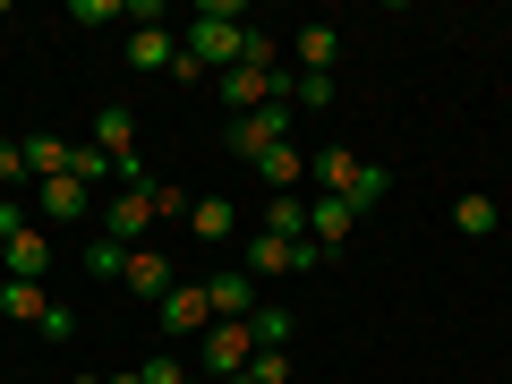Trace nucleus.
<instances>
[{
	"label": "nucleus",
	"mask_w": 512,
	"mask_h": 384,
	"mask_svg": "<svg viewBox=\"0 0 512 384\" xmlns=\"http://www.w3.org/2000/svg\"><path fill=\"white\" fill-rule=\"evenodd\" d=\"M171 282H180V274H171V256H163V248H128V265H120V291H137V299H163Z\"/></svg>",
	"instance_id": "obj_10"
},
{
	"label": "nucleus",
	"mask_w": 512,
	"mask_h": 384,
	"mask_svg": "<svg viewBox=\"0 0 512 384\" xmlns=\"http://www.w3.org/2000/svg\"><path fill=\"white\" fill-rule=\"evenodd\" d=\"M0 316H18V325H43V316H52V291H43V282H0Z\"/></svg>",
	"instance_id": "obj_17"
},
{
	"label": "nucleus",
	"mask_w": 512,
	"mask_h": 384,
	"mask_svg": "<svg viewBox=\"0 0 512 384\" xmlns=\"http://www.w3.org/2000/svg\"><path fill=\"white\" fill-rule=\"evenodd\" d=\"M239 69H274V35H265V26H248V43H239Z\"/></svg>",
	"instance_id": "obj_29"
},
{
	"label": "nucleus",
	"mask_w": 512,
	"mask_h": 384,
	"mask_svg": "<svg viewBox=\"0 0 512 384\" xmlns=\"http://www.w3.org/2000/svg\"><path fill=\"white\" fill-rule=\"evenodd\" d=\"M274 146H291V103H256V111L231 120V154L239 163H256V154H274Z\"/></svg>",
	"instance_id": "obj_5"
},
{
	"label": "nucleus",
	"mask_w": 512,
	"mask_h": 384,
	"mask_svg": "<svg viewBox=\"0 0 512 384\" xmlns=\"http://www.w3.org/2000/svg\"><path fill=\"white\" fill-rule=\"evenodd\" d=\"M248 376H256V384H291V350H256Z\"/></svg>",
	"instance_id": "obj_27"
},
{
	"label": "nucleus",
	"mask_w": 512,
	"mask_h": 384,
	"mask_svg": "<svg viewBox=\"0 0 512 384\" xmlns=\"http://www.w3.org/2000/svg\"><path fill=\"white\" fill-rule=\"evenodd\" d=\"M350 231H359V214H350V197H308V239H316V248H342V239Z\"/></svg>",
	"instance_id": "obj_11"
},
{
	"label": "nucleus",
	"mask_w": 512,
	"mask_h": 384,
	"mask_svg": "<svg viewBox=\"0 0 512 384\" xmlns=\"http://www.w3.org/2000/svg\"><path fill=\"white\" fill-rule=\"evenodd\" d=\"M205 299H214V325H248V316L265 308V299H256V282L239 274V265H231V274H214V282H205Z\"/></svg>",
	"instance_id": "obj_9"
},
{
	"label": "nucleus",
	"mask_w": 512,
	"mask_h": 384,
	"mask_svg": "<svg viewBox=\"0 0 512 384\" xmlns=\"http://www.w3.org/2000/svg\"><path fill=\"white\" fill-rule=\"evenodd\" d=\"M26 171H35V180L69 171V137H26Z\"/></svg>",
	"instance_id": "obj_21"
},
{
	"label": "nucleus",
	"mask_w": 512,
	"mask_h": 384,
	"mask_svg": "<svg viewBox=\"0 0 512 384\" xmlns=\"http://www.w3.org/2000/svg\"><path fill=\"white\" fill-rule=\"evenodd\" d=\"M128 69H180V35H171V26L163 18H154V26H137V35H128Z\"/></svg>",
	"instance_id": "obj_12"
},
{
	"label": "nucleus",
	"mask_w": 512,
	"mask_h": 384,
	"mask_svg": "<svg viewBox=\"0 0 512 384\" xmlns=\"http://www.w3.org/2000/svg\"><path fill=\"white\" fill-rule=\"evenodd\" d=\"M137 384H197V376H188V359H180V350H154V359L137 367Z\"/></svg>",
	"instance_id": "obj_24"
},
{
	"label": "nucleus",
	"mask_w": 512,
	"mask_h": 384,
	"mask_svg": "<svg viewBox=\"0 0 512 384\" xmlns=\"http://www.w3.org/2000/svg\"><path fill=\"white\" fill-rule=\"evenodd\" d=\"M256 231H282V239H308V197H291V188H282V197L265 205V222H256Z\"/></svg>",
	"instance_id": "obj_19"
},
{
	"label": "nucleus",
	"mask_w": 512,
	"mask_h": 384,
	"mask_svg": "<svg viewBox=\"0 0 512 384\" xmlns=\"http://www.w3.org/2000/svg\"><path fill=\"white\" fill-rule=\"evenodd\" d=\"M103 384H137V367H120V376H103Z\"/></svg>",
	"instance_id": "obj_32"
},
{
	"label": "nucleus",
	"mask_w": 512,
	"mask_h": 384,
	"mask_svg": "<svg viewBox=\"0 0 512 384\" xmlns=\"http://www.w3.org/2000/svg\"><path fill=\"white\" fill-rule=\"evenodd\" d=\"M69 180H77V188H94V180H120V163H111V154L86 137V146H69Z\"/></svg>",
	"instance_id": "obj_20"
},
{
	"label": "nucleus",
	"mask_w": 512,
	"mask_h": 384,
	"mask_svg": "<svg viewBox=\"0 0 512 384\" xmlns=\"http://www.w3.org/2000/svg\"><path fill=\"white\" fill-rule=\"evenodd\" d=\"M188 239H214V248L239 239V205L231 197H197V205H188Z\"/></svg>",
	"instance_id": "obj_14"
},
{
	"label": "nucleus",
	"mask_w": 512,
	"mask_h": 384,
	"mask_svg": "<svg viewBox=\"0 0 512 384\" xmlns=\"http://www.w3.org/2000/svg\"><path fill=\"white\" fill-rule=\"evenodd\" d=\"M291 60H299V77H333V60H342V26H299Z\"/></svg>",
	"instance_id": "obj_13"
},
{
	"label": "nucleus",
	"mask_w": 512,
	"mask_h": 384,
	"mask_svg": "<svg viewBox=\"0 0 512 384\" xmlns=\"http://www.w3.org/2000/svg\"><path fill=\"white\" fill-rule=\"evenodd\" d=\"M43 274H52V239H43L35 222L0 239V282H43Z\"/></svg>",
	"instance_id": "obj_7"
},
{
	"label": "nucleus",
	"mask_w": 512,
	"mask_h": 384,
	"mask_svg": "<svg viewBox=\"0 0 512 384\" xmlns=\"http://www.w3.org/2000/svg\"><path fill=\"white\" fill-rule=\"evenodd\" d=\"M239 43H248V9L239 0H205V9H188L180 60H197L205 77H222V69H239Z\"/></svg>",
	"instance_id": "obj_1"
},
{
	"label": "nucleus",
	"mask_w": 512,
	"mask_h": 384,
	"mask_svg": "<svg viewBox=\"0 0 512 384\" xmlns=\"http://www.w3.org/2000/svg\"><path fill=\"white\" fill-rule=\"evenodd\" d=\"M248 359H256V325H205V333H197V367H205L214 384L248 376Z\"/></svg>",
	"instance_id": "obj_3"
},
{
	"label": "nucleus",
	"mask_w": 512,
	"mask_h": 384,
	"mask_svg": "<svg viewBox=\"0 0 512 384\" xmlns=\"http://www.w3.org/2000/svg\"><path fill=\"white\" fill-rule=\"evenodd\" d=\"M495 222H504V214H495L487 188H461V197H453V231H461V239H487Z\"/></svg>",
	"instance_id": "obj_16"
},
{
	"label": "nucleus",
	"mask_w": 512,
	"mask_h": 384,
	"mask_svg": "<svg viewBox=\"0 0 512 384\" xmlns=\"http://www.w3.org/2000/svg\"><path fill=\"white\" fill-rule=\"evenodd\" d=\"M94 146H103V154H111V163H128V154H137V120H128V111H120V103H111V111H103V120H94Z\"/></svg>",
	"instance_id": "obj_18"
},
{
	"label": "nucleus",
	"mask_w": 512,
	"mask_h": 384,
	"mask_svg": "<svg viewBox=\"0 0 512 384\" xmlns=\"http://www.w3.org/2000/svg\"><path fill=\"white\" fill-rule=\"evenodd\" d=\"M26 180V137H0V188Z\"/></svg>",
	"instance_id": "obj_30"
},
{
	"label": "nucleus",
	"mask_w": 512,
	"mask_h": 384,
	"mask_svg": "<svg viewBox=\"0 0 512 384\" xmlns=\"http://www.w3.org/2000/svg\"><path fill=\"white\" fill-rule=\"evenodd\" d=\"M316 239H282V231H248V256H239V274L248 282H274V274H308L316 265Z\"/></svg>",
	"instance_id": "obj_2"
},
{
	"label": "nucleus",
	"mask_w": 512,
	"mask_h": 384,
	"mask_svg": "<svg viewBox=\"0 0 512 384\" xmlns=\"http://www.w3.org/2000/svg\"><path fill=\"white\" fill-rule=\"evenodd\" d=\"M248 325H256V350H291V316L282 308H256Z\"/></svg>",
	"instance_id": "obj_25"
},
{
	"label": "nucleus",
	"mask_w": 512,
	"mask_h": 384,
	"mask_svg": "<svg viewBox=\"0 0 512 384\" xmlns=\"http://www.w3.org/2000/svg\"><path fill=\"white\" fill-rule=\"evenodd\" d=\"M231 384H256V376H231Z\"/></svg>",
	"instance_id": "obj_33"
},
{
	"label": "nucleus",
	"mask_w": 512,
	"mask_h": 384,
	"mask_svg": "<svg viewBox=\"0 0 512 384\" xmlns=\"http://www.w3.org/2000/svg\"><path fill=\"white\" fill-rule=\"evenodd\" d=\"M120 265H128L120 239H94V248H86V274H94V282H120Z\"/></svg>",
	"instance_id": "obj_26"
},
{
	"label": "nucleus",
	"mask_w": 512,
	"mask_h": 384,
	"mask_svg": "<svg viewBox=\"0 0 512 384\" xmlns=\"http://www.w3.org/2000/svg\"><path fill=\"white\" fill-rule=\"evenodd\" d=\"M9 231H26V205L18 197H0V239H9Z\"/></svg>",
	"instance_id": "obj_31"
},
{
	"label": "nucleus",
	"mask_w": 512,
	"mask_h": 384,
	"mask_svg": "<svg viewBox=\"0 0 512 384\" xmlns=\"http://www.w3.org/2000/svg\"><path fill=\"white\" fill-rule=\"evenodd\" d=\"M256 171H265V180H274V197H282V188L308 171V154H299V146H274V154H256Z\"/></svg>",
	"instance_id": "obj_22"
},
{
	"label": "nucleus",
	"mask_w": 512,
	"mask_h": 384,
	"mask_svg": "<svg viewBox=\"0 0 512 384\" xmlns=\"http://www.w3.org/2000/svg\"><path fill=\"white\" fill-rule=\"evenodd\" d=\"M308 171H316V197H350L359 154H350V146H325V154H308Z\"/></svg>",
	"instance_id": "obj_15"
},
{
	"label": "nucleus",
	"mask_w": 512,
	"mask_h": 384,
	"mask_svg": "<svg viewBox=\"0 0 512 384\" xmlns=\"http://www.w3.org/2000/svg\"><path fill=\"white\" fill-rule=\"evenodd\" d=\"M146 231H154V180H146V188H111V205H103V239L137 248Z\"/></svg>",
	"instance_id": "obj_6"
},
{
	"label": "nucleus",
	"mask_w": 512,
	"mask_h": 384,
	"mask_svg": "<svg viewBox=\"0 0 512 384\" xmlns=\"http://www.w3.org/2000/svg\"><path fill=\"white\" fill-rule=\"evenodd\" d=\"M384 188H393V171H384V163H359V180H350V214L384 205Z\"/></svg>",
	"instance_id": "obj_23"
},
{
	"label": "nucleus",
	"mask_w": 512,
	"mask_h": 384,
	"mask_svg": "<svg viewBox=\"0 0 512 384\" xmlns=\"http://www.w3.org/2000/svg\"><path fill=\"white\" fill-rule=\"evenodd\" d=\"M291 103L299 111H325L333 103V77H291Z\"/></svg>",
	"instance_id": "obj_28"
},
{
	"label": "nucleus",
	"mask_w": 512,
	"mask_h": 384,
	"mask_svg": "<svg viewBox=\"0 0 512 384\" xmlns=\"http://www.w3.org/2000/svg\"><path fill=\"white\" fill-rule=\"evenodd\" d=\"M35 214L43 222H86L94 214V188H77L69 171H52V180H35Z\"/></svg>",
	"instance_id": "obj_8"
},
{
	"label": "nucleus",
	"mask_w": 512,
	"mask_h": 384,
	"mask_svg": "<svg viewBox=\"0 0 512 384\" xmlns=\"http://www.w3.org/2000/svg\"><path fill=\"white\" fill-rule=\"evenodd\" d=\"M154 325H163V342H197V333L214 325V299H205V282H171V291L154 299Z\"/></svg>",
	"instance_id": "obj_4"
}]
</instances>
